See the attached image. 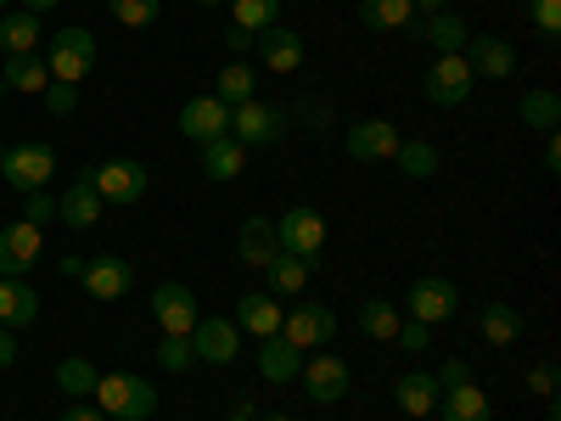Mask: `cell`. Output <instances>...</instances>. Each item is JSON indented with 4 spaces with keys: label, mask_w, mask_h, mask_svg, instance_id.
<instances>
[{
    "label": "cell",
    "mask_w": 561,
    "mask_h": 421,
    "mask_svg": "<svg viewBox=\"0 0 561 421\" xmlns=\"http://www.w3.org/2000/svg\"><path fill=\"white\" fill-rule=\"evenodd\" d=\"M96 410L113 416V421H147L158 410V388L147 377L113 371V377H96Z\"/></svg>",
    "instance_id": "cell-1"
},
{
    "label": "cell",
    "mask_w": 561,
    "mask_h": 421,
    "mask_svg": "<svg viewBox=\"0 0 561 421\" xmlns=\"http://www.w3.org/2000/svg\"><path fill=\"white\" fill-rule=\"evenodd\" d=\"M45 68H51V79H62V84L90 79V68H96V34H90L84 23H73V29L51 34V52H45Z\"/></svg>",
    "instance_id": "cell-2"
},
{
    "label": "cell",
    "mask_w": 561,
    "mask_h": 421,
    "mask_svg": "<svg viewBox=\"0 0 561 421\" xmlns=\"http://www.w3.org/2000/svg\"><path fill=\"white\" fill-rule=\"evenodd\" d=\"M0 174H7V185H18V192H45V180L57 174V152L45 147V140H23V147H7L0 152Z\"/></svg>",
    "instance_id": "cell-3"
},
{
    "label": "cell",
    "mask_w": 561,
    "mask_h": 421,
    "mask_svg": "<svg viewBox=\"0 0 561 421\" xmlns=\"http://www.w3.org/2000/svg\"><path fill=\"white\" fill-rule=\"evenodd\" d=\"M84 180L96 185L102 203H118V208H129V203L147 197V169H140L135 158H107V163H96V169H84Z\"/></svg>",
    "instance_id": "cell-4"
},
{
    "label": "cell",
    "mask_w": 561,
    "mask_h": 421,
    "mask_svg": "<svg viewBox=\"0 0 561 421\" xmlns=\"http://www.w3.org/2000/svg\"><path fill=\"white\" fill-rule=\"evenodd\" d=\"M275 242H280V253H293V259H320V248H325V214L309 208V203L287 208L275 219Z\"/></svg>",
    "instance_id": "cell-5"
},
{
    "label": "cell",
    "mask_w": 561,
    "mask_h": 421,
    "mask_svg": "<svg viewBox=\"0 0 561 421\" xmlns=\"http://www.w3.org/2000/svg\"><path fill=\"white\" fill-rule=\"evenodd\" d=\"M287 135V113L270 107V102H242V107H230V140H242V147H275V140Z\"/></svg>",
    "instance_id": "cell-6"
},
{
    "label": "cell",
    "mask_w": 561,
    "mask_h": 421,
    "mask_svg": "<svg viewBox=\"0 0 561 421\" xmlns=\"http://www.w3.org/2000/svg\"><path fill=\"white\" fill-rule=\"evenodd\" d=\"M472 68H466V57L460 52H444L433 68H427V79H421V96H427L433 107H460L466 96H472Z\"/></svg>",
    "instance_id": "cell-7"
},
{
    "label": "cell",
    "mask_w": 561,
    "mask_h": 421,
    "mask_svg": "<svg viewBox=\"0 0 561 421\" xmlns=\"http://www.w3.org/2000/svg\"><path fill=\"white\" fill-rule=\"evenodd\" d=\"M404 309L421 326H444V320L460 315V293H455V281H444V275H421L415 287L404 293Z\"/></svg>",
    "instance_id": "cell-8"
},
{
    "label": "cell",
    "mask_w": 561,
    "mask_h": 421,
    "mask_svg": "<svg viewBox=\"0 0 561 421\" xmlns=\"http://www.w3.org/2000/svg\"><path fill=\"white\" fill-rule=\"evenodd\" d=\"M192 354L197 365H230L242 354V332H237V320H225V315H203L192 326Z\"/></svg>",
    "instance_id": "cell-9"
},
{
    "label": "cell",
    "mask_w": 561,
    "mask_h": 421,
    "mask_svg": "<svg viewBox=\"0 0 561 421\" xmlns=\"http://www.w3.org/2000/svg\"><path fill=\"white\" fill-rule=\"evenodd\" d=\"M79 287L96 298V304H118V298L135 287V270H129L118 253H96V259L79 270Z\"/></svg>",
    "instance_id": "cell-10"
},
{
    "label": "cell",
    "mask_w": 561,
    "mask_h": 421,
    "mask_svg": "<svg viewBox=\"0 0 561 421\" xmlns=\"http://www.w3.org/2000/svg\"><path fill=\"white\" fill-rule=\"evenodd\" d=\"M152 315H158V326H163V338H192V326L203 320L192 287H180V281H163V287L152 293Z\"/></svg>",
    "instance_id": "cell-11"
},
{
    "label": "cell",
    "mask_w": 561,
    "mask_h": 421,
    "mask_svg": "<svg viewBox=\"0 0 561 421\" xmlns=\"http://www.w3.org/2000/svg\"><path fill=\"white\" fill-rule=\"evenodd\" d=\"M39 253H45L39 225H28V219L0 225V275H28L39 264Z\"/></svg>",
    "instance_id": "cell-12"
},
{
    "label": "cell",
    "mask_w": 561,
    "mask_h": 421,
    "mask_svg": "<svg viewBox=\"0 0 561 421\" xmlns=\"http://www.w3.org/2000/svg\"><path fill=\"white\" fill-rule=\"evenodd\" d=\"M280 338H287L293 349H320L337 338V315L325 304H298L287 320H280Z\"/></svg>",
    "instance_id": "cell-13"
},
{
    "label": "cell",
    "mask_w": 561,
    "mask_h": 421,
    "mask_svg": "<svg viewBox=\"0 0 561 421\" xmlns=\"http://www.w3.org/2000/svg\"><path fill=\"white\" fill-rule=\"evenodd\" d=\"M298 377H304V394L314 399V405H337L343 394H348V360L343 354H314L304 371H298Z\"/></svg>",
    "instance_id": "cell-14"
},
{
    "label": "cell",
    "mask_w": 561,
    "mask_h": 421,
    "mask_svg": "<svg viewBox=\"0 0 561 421\" xmlns=\"http://www.w3.org/2000/svg\"><path fill=\"white\" fill-rule=\"evenodd\" d=\"M466 68H472V79H511V68H517V52H511V39L500 34H472L460 45Z\"/></svg>",
    "instance_id": "cell-15"
},
{
    "label": "cell",
    "mask_w": 561,
    "mask_h": 421,
    "mask_svg": "<svg viewBox=\"0 0 561 421\" xmlns=\"http://www.w3.org/2000/svg\"><path fill=\"white\" fill-rule=\"evenodd\" d=\"M399 152V129L388 118H359L348 124V158L354 163H393Z\"/></svg>",
    "instance_id": "cell-16"
},
{
    "label": "cell",
    "mask_w": 561,
    "mask_h": 421,
    "mask_svg": "<svg viewBox=\"0 0 561 421\" xmlns=\"http://www.w3.org/2000/svg\"><path fill=\"white\" fill-rule=\"evenodd\" d=\"M180 135H192L197 147H208V140L230 135V107L219 96H192L180 107Z\"/></svg>",
    "instance_id": "cell-17"
},
{
    "label": "cell",
    "mask_w": 561,
    "mask_h": 421,
    "mask_svg": "<svg viewBox=\"0 0 561 421\" xmlns=\"http://www.w3.org/2000/svg\"><path fill=\"white\" fill-rule=\"evenodd\" d=\"M230 320H237V332H253V338L264 343V338L280 332L287 309H280V298H270V293H242V298H237V315H230Z\"/></svg>",
    "instance_id": "cell-18"
},
{
    "label": "cell",
    "mask_w": 561,
    "mask_h": 421,
    "mask_svg": "<svg viewBox=\"0 0 561 421\" xmlns=\"http://www.w3.org/2000/svg\"><path fill=\"white\" fill-rule=\"evenodd\" d=\"M253 45H259V62H264L270 73H298V68H304V34H293V29L275 23V29H264Z\"/></svg>",
    "instance_id": "cell-19"
},
{
    "label": "cell",
    "mask_w": 561,
    "mask_h": 421,
    "mask_svg": "<svg viewBox=\"0 0 561 421\" xmlns=\"http://www.w3.org/2000/svg\"><path fill=\"white\" fill-rule=\"evenodd\" d=\"M298 371H304V349H293L280 332L259 343V377H264V383L287 388V383H298Z\"/></svg>",
    "instance_id": "cell-20"
},
{
    "label": "cell",
    "mask_w": 561,
    "mask_h": 421,
    "mask_svg": "<svg viewBox=\"0 0 561 421\" xmlns=\"http://www.w3.org/2000/svg\"><path fill=\"white\" fill-rule=\"evenodd\" d=\"M214 96H219L225 107H242V102H253V96H259V68H253L248 57H230V62L214 73Z\"/></svg>",
    "instance_id": "cell-21"
},
{
    "label": "cell",
    "mask_w": 561,
    "mask_h": 421,
    "mask_svg": "<svg viewBox=\"0 0 561 421\" xmlns=\"http://www.w3.org/2000/svg\"><path fill=\"white\" fill-rule=\"evenodd\" d=\"M102 208H107V203L96 197V185H90L84 174H79V180L68 185V192L57 197V219H62V225H73V230H90V225L102 219Z\"/></svg>",
    "instance_id": "cell-22"
},
{
    "label": "cell",
    "mask_w": 561,
    "mask_h": 421,
    "mask_svg": "<svg viewBox=\"0 0 561 421\" xmlns=\"http://www.w3.org/2000/svg\"><path fill=\"white\" fill-rule=\"evenodd\" d=\"M39 320V293L23 275H0V326H34Z\"/></svg>",
    "instance_id": "cell-23"
},
{
    "label": "cell",
    "mask_w": 561,
    "mask_h": 421,
    "mask_svg": "<svg viewBox=\"0 0 561 421\" xmlns=\"http://www.w3.org/2000/svg\"><path fill=\"white\" fill-rule=\"evenodd\" d=\"M264 275H270V298H298L309 281H314V259H293V253H275L270 264H264Z\"/></svg>",
    "instance_id": "cell-24"
},
{
    "label": "cell",
    "mask_w": 561,
    "mask_h": 421,
    "mask_svg": "<svg viewBox=\"0 0 561 421\" xmlns=\"http://www.w3.org/2000/svg\"><path fill=\"white\" fill-rule=\"evenodd\" d=\"M489 416H494V405L478 383H460V388L438 394V421H489Z\"/></svg>",
    "instance_id": "cell-25"
},
{
    "label": "cell",
    "mask_w": 561,
    "mask_h": 421,
    "mask_svg": "<svg viewBox=\"0 0 561 421\" xmlns=\"http://www.w3.org/2000/svg\"><path fill=\"white\" fill-rule=\"evenodd\" d=\"M237 253H242V264H253V270H264L275 253H280V242H275V219H248L242 230H237Z\"/></svg>",
    "instance_id": "cell-26"
},
{
    "label": "cell",
    "mask_w": 561,
    "mask_h": 421,
    "mask_svg": "<svg viewBox=\"0 0 561 421\" xmlns=\"http://www.w3.org/2000/svg\"><path fill=\"white\" fill-rule=\"evenodd\" d=\"M354 320H359V332H365L370 343H393L404 315H399V304H388V298H359Z\"/></svg>",
    "instance_id": "cell-27"
},
{
    "label": "cell",
    "mask_w": 561,
    "mask_h": 421,
    "mask_svg": "<svg viewBox=\"0 0 561 421\" xmlns=\"http://www.w3.org/2000/svg\"><path fill=\"white\" fill-rule=\"evenodd\" d=\"M393 405H399L404 416H433V410H438V383L427 377V371H410V377L393 383Z\"/></svg>",
    "instance_id": "cell-28"
},
{
    "label": "cell",
    "mask_w": 561,
    "mask_h": 421,
    "mask_svg": "<svg viewBox=\"0 0 561 421\" xmlns=\"http://www.w3.org/2000/svg\"><path fill=\"white\" fill-rule=\"evenodd\" d=\"M478 338L494 343V349H511V343L523 338V315L511 309V304H483V315H478Z\"/></svg>",
    "instance_id": "cell-29"
},
{
    "label": "cell",
    "mask_w": 561,
    "mask_h": 421,
    "mask_svg": "<svg viewBox=\"0 0 561 421\" xmlns=\"http://www.w3.org/2000/svg\"><path fill=\"white\" fill-rule=\"evenodd\" d=\"M242 169H248V147H242V140L219 135V140H208V147H203V174L208 180H237Z\"/></svg>",
    "instance_id": "cell-30"
},
{
    "label": "cell",
    "mask_w": 561,
    "mask_h": 421,
    "mask_svg": "<svg viewBox=\"0 0 561 421\" xmlns=\"http://www.w3.org/2000/svg\"><path fill=\"white\" fill-rule=\"evenodd\" d=\"M0 52L7 57H34L39 52V18L34 12H7L0 18Z\"/></svg>",
    "instance_id": "cell-31"
},
{
    "label": "cell",
    "mask_w": 561,
    "mask_h": 421,
    "mask_svg": "<svg viewBox=\"0 0 561 421\" xmlns=\"http://www.w3.org/2000/svg\"><path fill=\"white\" fill-rule=\"evenodd\" d=\"M0 79H7V90H23V96H45V84H51V68H45V57H7V68H0Z\"/></svg>",
    "instance_id": "cell-32"
},
{
    "label": "cell",
    "mask_w": 561,
    "mask_h": 421,
    "mask_svg": "<svg viewBox=\"0 0 561 421\" xmlns=\"http://www.w3.org/2000/svg\"><path fill=\"white\" fill-rule=\"evenodd\" d=\"M410 18H415L410 0H359V23L377 34H399V29H410Z\"/></svg>",
    "instance_id": "cell-33"
},
{
    "label": "cell",
    "mask_w": 561,
    "mask_h": 421,
    "mask_svg": "<svg viewBox=\"0 0 561 421\" xmlns=\"http://www.w3.org/2000/svg\"><path fill=\"white\" fill-rule=\"evenodd\" d=\"M421 39L444 57V52H460V45L472 39V29H466V18H455V12H433L427 23H421Z\"/></svg>",
    "instance_id": "cell-34"
},
{
    "label": "cell",
    "mask_w": 561,
    "mask_h": 421,
    "mask_svg": "<svg viewBox=\"0 0 561 421\" xmlns=\"http://www.w3.org/2000/svg\"><path fill=\"white\" fill-rule=\"evenodd\" d=\"M517 113H523L528 129L556 135V124H561V96H556V90H528V96L517 102Z\"/></svg>",
    "instance_id": "cell-35"
},
{
    "label": "cell",
    "mask_w": 561,
    "mask_h": 421,
    "mask_svg": "<svg viewBox=\"0 0 561 421\" xmlns=\"http://www.w3.org/2000/svg\"><path fill=\"white\" fill-rule=\"evenodd\" d=\"M393 163H399L410 180H427V174H438V147H433V140H399Z\"/></svg>",
    "instance_id": "cell-36"
},
{
    "label": "cell",
    "mask_w": 561,
    "mask_h": 421,
    "mask_svg": "<svg viewBox=\"0 0 561 421\" xmlns=\"http://www.w3.org/2000/svg\"><path fill=\"white\" fill-rule=\"evenodd\" d=\"M230 18H237V29L248 34H264L280 23V0H230Z\"/></svg>",
    "instance_id": "cell-37"
},
{
    "label": "cell",
    "mask_w": 561,
    "mask_h": 421,
    "mask_svg": "<svg viewBox=\"0 0 561 421\" xmlns=\"http://www.w3.org/2000/svg\"><path fill=\"white\" fill-rule=\"evenodd\" d=\"M107 12L124 23V29H152L163 18V0H107Z\"/></svg>",
    "instance_id": "cell-38"
},
{
    "label": "cell",
    "mask_w": 561,
    "mask_h": 421,
    "mask_svg": "<svg viewBox=\"0 0 561 421\" xmlns=\"http://www.w3.org/2000/svg\"><path fill=\"white\" fill-rule=\"evenodd\" d=\"M96 377H102V371L90 365V360H79V354L57 365V383H62V394H73V399H79V394H96Z\"/></svg>",
    "instance_id": "cell-39"
},
{
    "label": "cell",
    "mask_w": 561,
    "mask_h": 421,
    "mask_svg": "<svg viewBox=\"0 0 561 421\" xmlns=\"http://www.w3.org/2000/svg\"><path fill=\"white\" fill-rule=\"evenodd\" d=\"M158 365H163V371H192V365H197L192 338H163V343H158Z\"/></svg>",
    "instance_id": "cell-40"
},
{
    "label": "cell",
    "mask_w": 561,
    "mask_h": 421,
    "mask_svg": "<svg viewBox=\"0 0 561 421\" xmlns=\"http://www.w3.org/2000/svg\"><path fill=\"white\" fill-rule=\"evenodd\" d=\"M528 18L545 39H556L561 34V0H528Z\"/></svg>",
    "instance_id": "cell-41"
},
{
    "label": "cell",
    "mask_w": 561,
    "mask_h": 421,
    "mask_svg": "<svg viewBox=\"0 0 561 421\" xmlns=\"http://www.w3.org/2000/svg\"><path fill=\"white\" fill-rule=\"evenodd\" d=\"M45 107H51L57 118H68V113L79 107V84H62V79H51V84H45Z\"/></svg>",
    "instance_id": "cell-42"
},
{
    "label": "cell",
    "mask_w": 561,
    "mask_h": 421,
    "mask_svg": "<svg viewBox=\"0 0 561 421\" xmlns=\"http://www.w3.org/2000/svg\"><path fill=\"white\" fill-rule=\"evenodd\" d=\"M404 354H421V349H427L433 343V326H421V320H399V338H393Z\"/></svg>",
    "instance_id": "cell-43"
},
{
    "label": "cell",
    "mask_w": 561,
    "mask_h": 421,
    "mask_svg": "<svg viewBox=\"0 0 561 421\" xmlns=\"http://www.w3.org/2000/svg\"><path fill=\"white\" fill-rule=\"evenodd\" d=\"M433 383H438V394H449V388H460V383H472V365H466V360H444Z\"/></svg>",
    "instance_id": "cell-44"
},
{
    "label": "cell",
    "mask_w": 561,
    "mask_h": 421,
    "mask_svg": "<svg viewBox=\"0 0 561 421\" xmlns=\"http://www.w3.org/2000/svg\"><path fill=\"white\" fill-rule=\"evenodd\" d=\"M23 214H28V225H51V219H57V197H45V192H28Z\"/></svg>",
    "instance_id": "cell-45"
},
{
    "label": "cell",
    "mask_w": 561,
    "mask_h": 421,
    "mask_svg": "<svg viewBox=\"0 0 561 421\" xmlns=\"http://www.w3.org/2000/svg\"><path fill=\"white\" fill-rule=\"evenodd\" d=\"M528 394H539V399H550V394H556V365H550V360L528 371Z\"/></svg>",
    "instance_id": "cell-46"
},
{
    "label": "cell",
    "mask_w": 561,
    "mask_h": 421,
    "mask_svg": "<svg viewBox=\"0 0 561 421\" xmlns=\"http://www.w3.org/2000/svg\"><path fill=\"white\" fill-rule=\"evenodd\" d=\"M253 39H259V34H248V29H237V23H230V34H225L230 57H248V52H253Z\"/></svg>",
    "instance_id": "cell-47"
},
{
    "label": "cell",
    "mask_w": 561,
    "mask_h": 421,
    "mask_svg": "<svg viewBox=\"0 0 561 421\" xmlns=\"http://www.w3.org/2000/svg\"><path fill=\"white\" fill-rule=\"evenodd\" d=\"M18 365V338H12V326H0V371Z\"/></svg>",
    "instance_id": "cell-48"
},
{
    "label": "cell",
    "mask_w": 561,
    "mask_h": 421,
    "mask_svg": "<svg viewBox=\"0 0 561 421\" xmlns=\"http://www.w3.org/2000/svg\"><path fill=\"white\" fill-rule=\"evenodd\" d=\"M62 421H107V416H102V410H90V405H68Z\"/></svg>",
    "instance_id": "cell-49"
},
{
    "label": "cell",
    "mask_w": 561,
    "mask_h": 421,
    "mask_svg": "<svg viewBox=\"0 0 561 421\" xmlns=\"http://www.w3.org/2000/svg\"><path fill=\"white\" fill-rule=\"evenodd\" d=\"M410 7H415L421 18H433V12H449V0H410Z\"/></svg>",
    "instance_id": "cell-50"
},
{
    "label": "cell",
    "mask_w": 561,
    "mask_h": 421,
    "mask_svg": "<svg viewBox=\"0 0 561 421\" xmlns=\"http://www.w3.org/2000/svg\"><path fill=\"white\" fill-rule=\"evenodd\" d=\"M51 7H62V0H23V12H34V18H39V12H51Z\"/></svg>",
    "instance_id": "cell-51"
},
{
    "label": "cell",
    "mask_w": 561,
    "mask_h": 421,
    "mask_svg": "<svg viewBox=\"0 0 561 421\" xmlns=\"http://www.w3.org/2000/svg\"><path fill=\"white\" fill-rule=\"evenodd\" d=\"M197 7H219V0H197Z\"/></svg>",
    "instance_id": "cell-52"
},
{
    "label": "cell",
    "mask_w": 561,
    "mask_h": 421,
    "mask_svg": "<svg viewBox=\"0 0 561 421\" xmlns=\"http://www.w3.org/2000/svg\"><path fill=\"white\" fill-rule=\"evenodd\" d=\"M264 421H287V416H264Z\"/></svg>",
    "instance_id": "cell-53"
},
{
    "label": "cell",
    "mask_w": 561,
    "mask_h": 421,
    "mask_svg": "<svg viewBox=\"0 0 561 421\" xmlns=\"http://www.w3.org/2000/svg\"><path fill=\"white\" fill-rule=\"evenodd\" d=\"M0 12H7V0H0Z\"/></svg>",
    "instance_id": "cell-54"
}]
</instances>
